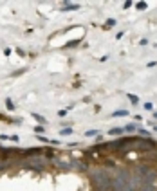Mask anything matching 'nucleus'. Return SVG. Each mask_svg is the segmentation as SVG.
<instances>
[{"mask_svg": "<svg viewBox=\"0 0 157 191\" xmlns=\"http://www.w3.org/2000/svg\"><path fill=\"white\" fill-rule=\"evenodd\" d=\"M112 116H114V117H123V116H128V112H126V110H116Z\"/></svg>", "mask_w": 157, "mask_h": 191, "instance_id": "f257e3e1", "label": "nucleus"}, {"mask_svg": "<svg viewBox=\"0 0 157 191\" xmlns=\"http://www.w3.org/2000/svg\"><path fill=\"white\" fill-rule=\"evenodd\" d=\"M108 133H110V135H121V133H123V128H112Z\"/></svg>", "mask_w": 157, "mask_h": 191, "instance_id": "f03ea898", "label": "nucleus"}, {"mask_svg": "<svg viewBox=\"0 0 157 191\" xmlns=\"http://www.w3.org/2000/svg\"><path fill=\"white\" fill-rule=\"evenodd\" d=\"M128 99L132 101V105H137V103H139V97H137L136 94H128Z\"/></svg>", "mask_w": 157, "mask_h": 191, "instance_id": "7ed1b4c3", "label": "nucleus"}, {"mask_svg": "<svg viewBox=\"0 0 157 191\" xmlns=\"http://www.w3.org/2000/svg\"><path fill=\"white\" fill-rule=\"evenodd\" d=\"M5 106H7L9 110H14V103L11 101V99H5Z\"/></svg>", "mask_w": 157, "mask_h": 191, "instance_id": "20e7f679", "label": "nucleus"}, {"mask_svg": "<svg viewBox=\"0 0 157 191\" xmlns=\"http://www.w3.org/2000/svg\"><path fill=\"white\" fill-rule=\"evenodd\" d=\"M33 117H34L36 121H40V123H43V125H45V119H43L42 116H38V114H33Z\"/></svg>", "mask_w": 157, "mask_h": 191, "instance_id": "39448f33", "label": "nucleus"}, {"mask_svg": "<svg viewBox=\"0 0 157 191\" xmlns=\"http://www.w3.org/2000/svg\"><path fill=\"white\" fill-rule=\"evenodd\" d=\"M72 132H74L72 128H65V130H62V135H71Z\"/></svg>", "mask_w": 157, "mask_h": 191, "instance_id": "423d86ee", "label": "nucleus"}, {"mask_svg": "<svg viewBox=\"0 0 157 191\" xmlns=\"http://www.w3.org/2000/svg\"><path fill=\"white\" fill-rule=\"evenodd\" d=\"M136 128H137L136 125H128V126H126V128H125V130H126V132H132V130H136Z\"/></svg>", "mask_w": 157, "mask_h": 191, "instance_id": "0eeeda50", "label": "nucleus"}, {"mask_svg": "<svg viewBox=\"0 0 157 191\" xmlns=\"http://www.w3.org/2000/svg\"><path fill=\"white\" fill-rule=\"evenodd\" d=\"M34 132L36 133H43V126H34Z\"/></svg>", "mask_w": 157, "mask_h": 191, "instance_id": "6e6552de", "label": "nucleus"}, {"mask_svg": "<svg viewBox=\"0 0 157 191\" xmlns=\"http://www.w3.org/2000/svg\"><path fill=\"white\" fill-rule=\"evenodd\" d=\"M96 133H98V132H96V130H88V132L85 133L87 137H92V135H96Z\"/></svg>", "mask_w": 157, "mask_h": 191, "instance_id": "1a4fd4ad", "label": "nucleus"}, {"mask_svg": "<svg viewBox=\"0 0 157 191\" xmlns=\"http://www.w3.org/2000/svg\"><path fill=\"white\" fill-rule=\"evenodd\" d=\"M137 9H146V4L145 2H139L137 4Z\"/></svg>", "mask_w": 157, "mask_h": 191, "instance_id": "9d476101", "label": "nucleus"}, {"mask_svg": "<svg viewBox=\"0 0 157 191\" xmlns=\"http://www.w3.org/2000/svg\"><path fill=\"white\" fill-rule=\"evenodd\" d=\"M114 24H116V20H112V18H110V20H107V25H114Z\"/></svg>", "mask_w": 157, "mask_h": 191, "instance_id": "9b49d317", "label": "nucleus"}]
</instances>
